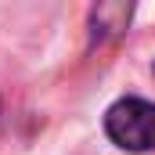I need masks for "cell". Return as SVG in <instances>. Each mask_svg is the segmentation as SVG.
I'll return each instance as SVG.
<instances>
[{"label": "cell", "instance_id": "6da1fadb", "mask_svg": "<svg viewBox=\"0 0 155 155\" xmlns=\"http://www.w3.org/2000/svg\"><path fill=\"white\" fill-rule=\"evenodd\" d=\"M105 134L126 152L155 148V105L141 97H123L105 116Z\"/></svg>", "mask_w": 155, "mask_h": 155}, {"label": "cell", "instance_id": "7a4b0ae2", "mask_svg": "<svg viewBox=\"0 0 155 155\" xmlns=\"http://www.w3.org/2000/svg\"><path fill=\"white\" fill-rule=\"evenodd\" d=\"M130 22V4H101L94 7V36H119Z\"/></svg>", "mask_w": 155, "mask_h": 155}, {"label": "cell", "instance_id": "3957f363", "mask_svg": "<svg viewBox=\"0 0 155 155\" xmlns=\"http://www.w3.org/2000/svg\"><path fill=\"white\" fill-rule=\"evenodd\" d=\"M152 69H155V65H152Z\"/></svg>", "mask_w": 155, "mask_h": 155}]
</instances>
